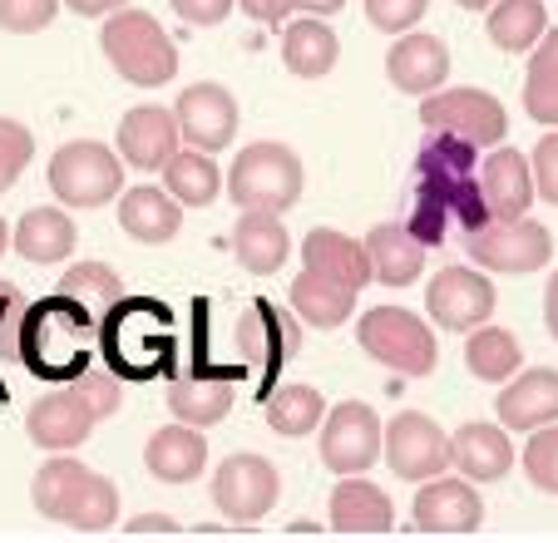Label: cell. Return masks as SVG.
<instances>
[{"label":"cell","mask_w":558,"mask_h":543,"mask_svg":"<svg viewBox=\"0 0 558 543\" xmlns=\"http://www.w3.org/2000/svg\"><path fill=\"white\" fill-rule=\"evenodd\" d=\"M405 232L425 252L440 248L450 232H474L489 222L485 193H480V148L450 134H425L405 198Z\"/></svg>","instance_id":"obj_1"},{"label":"cell","mask_w":558,"mask_h":543,"mask_svg":"<svg viewBox=\"0 0 558 543\" xmlns=\"http://www.w3.org/2000/svg\"><path fill=\"white\" fill-rule=\"evenodd\" d=\"M99 355V322L70 297H40L21 316V366L35 381L70 386Z\"/></svg>","instance_id":"obj_2"},{"label":"cell","mask_w":558,"mask_h":543,"mask_svg":"<svg viewBox=\"0 0 558 543\" xmlns=\"http://www.w3.org/2000/svg\"><path fill=\"white\" fill-rule=\"evenodd\" d=\"M99 361L119 381H154L169 376L179 361L173 312L158 297H124L99 316Z\"/></svg>","instance_id":"obj_3"},{"label":"cell","mask_w":558,"mask_h":543,"mask_svg":"<svg viewBox=\"0 0 558 543\" xmlns=\"http://www.w3.org/2000/svg\"><path fill=\"white\" fill-rule=\"evenodd\" d=\"M31 504L45 514V519L70 523V529H80V533L114 529V519H119L114 480L85 470V464L70 460V455H54V460H45L40 470H35Z\"/></svg>","instance_id":"obj_4"},{"label":"cell","mask_w":558,"mask_h":543,"mask_svg":"<svg viewBox=\"0 0 558 543\" xmlns=\"http://www.w3.org/2000/svg\"><path fill=\"white\" fill-rule=\"evenodd\" d=\"M99 45H105V60L114 64V74H124L138 89H158V84H169L179 74V45L148 11L124 5V11L105 15Z\"/></svg>","instance_id":"obj_5"},{"label":"cell","mask_w":558,"mask_h":543,"mask_svg":"<svg viewBox=\"0 0 558 543\" xmlns=\"http://www.w3.org/2000/svg\"><path fill=\"white\" fill-rule=\"evenodd\" d=\"M302 183V158L287 144H272V138L247 144L228 168V198L238 203V213H277L282 218L287 208H296Z\"/></svg>","instance_id":"obj_6"},{"label":"cell","mask_w":558,"mask_h":543,"mask_svg":"<svg viewBox=\"0 0 558 543\" xmlns=\"http://www.w3.org/2000/svg\"><path fill=\"white\" fill-rule=\"evenodd\" d=\"M238 351H243L238 366L257 386L253 396L267 400L277 390V381H282V366L302 351V322L292 312H282L277 302H267V297H253L247 312L238 316Z\"/></svg>","instance_id":"obj_7"},{"label":"cell","mask_w":558,"mask_h":543,"mask_svg":"<svg viewBox=\"0 0 558 543\" xmlns=\"http://www.w3.org/2000/svg\"><path fill=\"white\" fill-rule=\"evenodd\" d=\"M356 341L371 361H380L386 371H396L405 381L430 376L435 361H440L430 322H421L415 312H401V306H371V312H361Z\"/></svg>","instance_id":"obj_8"},{"label":"cell","mask_w":558,"mask_h":543,"mask_svg":"<svg viewBox=\"0 0 558 543\" xmlns=\"http://www.w3.org/2000/svg\"><path fill=\"white\" fill-rule=\"evenodd\" d=\"M50 193L64 208H105L124 193V164L99 138H70L50 158Z\"/></svg>","instance_id":"obj_9"},{"label":"cell","mask_w":558,"mask_h":543,"mask_svg":"<svg viewBox=\"0 0 558 543\" xmlns=\"http://www.w3.org/2000/svg\"><path fill=\"white\" fill-rule=\"evenodd\" d=\"M282 499V474L267 455L253 449H238L213 470V509L232 523V529H253Z\"/></svg>","instance_id":"obj_10"},{"label":"cell","mask_w":558,"mask_h":543,"mask_svg":"<svg viewBox=\"0 0 558 543\" xmlns=\"http://www.w3.org/2000/svg\"><path fill=\"white\" fill-rule=\"evenodd\" d=\"M421 124L425 134H450L470 148H499L509 134V114L489 89H435L421 99Z\"/></svg>","instance_id":"obj_11"},{"label":"cell","mask_w":558,"mask_h":543,"mask_svg":"<svg viewBox=\"0 0 558 543\" xmlns=\"http://www.w3.org/2000/svg\"><path fill=\"white\" fill-rule=\"evenodd\" d=\"M464 252L480 262V272H505V277H529V272L548 267L554 257V232L534 218L495 222L464 232Z\"/></svg>","instance_id":"obj_12"},{"label":"cell","mask_w":558,"mask_h":543,"mask_svg":"<svg viewBox=\"0 0 558 543\" xmlns=\"http://www.w3.org/2000/svg\"><path fill=\"white\" fill-rule=\"evenodd\" d=\"M380 415L366 406V400H341L337 410H327L322 415V425H316V449H322V464H327L331 474H366L371 464L380 460Z\"/></svg>","instance_id":"obj_13"},{"label":"cell","mask_w":558,"mask_h":543,"mask_svg":"<svg viewBox=\"0 0 558 543\" xmlns=\"http://www.w3.org/2000/svg\"><path fill=\"white\" fill-rule=\"evenodd\" d=\"M380 455L396 470V480L425 484L450 470V435L430 415H421V410H401V415L380 430Z\"/></svg>","instance_id":"obj_14"},{"label":"cell","mask_w":558,"mask_h":543,"mask_svg":"<svg viewBox=\"0 0 558 543\" xmlns=\"http://www.w3.org/2000/svg\"><path fill=\"white\" fill-rule=\"evenodd\" d=\"M495 282L485 272L474 267H440L425 287V312L440 331H464L470 336L474 326H485L495 316Z\"/></svg>","instance_id":"obj_15"},{"label":"cell","mask_w":558,"mask_h":543,"mask_svg":"<svg viewBox=\"0 0 558 543\" xmlns=\"http://www.w3.org/2000/svg\"><path fill=\"white\" fill-rule=\"evenodd\" d=\"M173 124H179V138H189V148L222 154L238 138V99H232V89H222L213 80L189 84L179 105H173Z\"/></svg>","instance_id":"obj_16"},{"label":"cell","mask_w":558,"mask_h":543,"mask_svg":"<svg viewBox=\"0 0 558 543\" xmlns=\"http://www.w3.org/2000/svg\"><path fill=\"white\" fill-rule=\"evenodd\" d=\"M411 523L421 533H474L485 523V499L470 480L440 474V480L421 484V494L411 504Z\"/></svg>","instance_id":"obj_17"},{"label":"cell","mask_w":558,"mask_h":543,"mask_svg":"<svg viewBox=\"0 0 558 543\" xmlns=\"http://www.w3.org/2000/svg\"><path fill=\"white\" fill-rule=\"evenodd\" d=\"M445 74H450V45L430 31H405L386 50V80L401 95H435V89H445Z\"/></svg>","instance_id":"obj_18"},{"label":"cell","mask_w":558,"mask_h":543,"mask_svg":"<svg viewBox=\"0 0 558 543\" xmlns=\"http://www.w3.org/2000/svg\"><path fill=\"white\" fill-rule=\"evenodd\" d=\"M119 164L138 168V173H163L173 154H179V124L173 109L163 105H138L119 119Z\"/></svg>","instance_id":"obj_19"},{"label":"cell","mask_w":558,"mask_h":543,"mask_svg":"<svg viewBox=\"0 0 558 543\" xmlns=\"http://www.w3.org/2000/svg\"><path fill=\"white\" fill-rule=\"evenodd\" d=\"M450 470H460V480L470 484H495L514 470V445H509L505 425L489 420H470L450 435Z\"/></svg>","instance_id":"obj_20"},{"label":"cell","mask_w":558,"mask_h":543,"mask_svg":"<svg viewBox=\"0 0 558 543\" xmlns=\"http://www.w3.org/2000/svg\"><path fill=\"white\" fill-rule=\"evenodd\" d=\"M99 420L89 415V406L80 396H74L70 386L64 390H50V396H40L31 410H25V435L35 439L40 449H74L85 445L89 435H95Z\"/></svg>","instance_id":"obj_21"},{"label":"cell","mask_w":558,"mask_h":543,"mask_svg":"<svg viewBox=\"0 0 558 543\" xmlns=\"http://www.w3.org/2000/svg\"><path fill=\"white\" fill-rule=\"evenodd\" d=\"M499 410V425L505 430H544L558 425V371L534 366V371H519V376L505 381L495 400Z\"/></svg>","instance_id":"obj_22"},{"label":"cell","mask_w":558,"mask_h":543,"mask_svg":"<svg viewBox=\"0 0 558 543\" xmlns=\"http://www.w3.org/2000/svg\"><path fill=\"white\" fill-rule=\"evenodd\" d=\"M480 193H485V208L495 222H514L529 218V203H534V173H529V158L519 148L499 144L495 154L480 168Z\"/></svg>","instance_id":"obj_23"},{"label":"cell","mask_w":558,"mask_h":543,"mask_svg":"<svg viewBox=\"0 0 558 543\" xmlns=\"http://www.w3.org/2000/svg\"><path fill=\"white\" fill-rule=\"evenodd\" d=\"M144 470L154 474L158 484H193L203 480V470H208V439L198 435L193 425H163L148 435L144 445Z\"/></svg>","instance_id":"obj_24"},{"label":"cell","mask_w":558,"mask_h":543,"mask_svg":"<svg viewBox=\"0 0 558 543\" xmlns=\"http://www.w3.org/2000/svg\"><path fill=\"white\" fill-rule=\"evenodd\" d=\"M302 262H306V272L327 277V282L351 287V292H361V287L371 282L366 242L347 238V232H337V228H312L306 232L302 238Z\"/></svg>","instance_id":"obj_25"},{"label":"cell","mask_w":558,"mask_h":543,"mask_svg":"<svg viewBox=\"0 0 558 543\" xmlns=\"http://www.w3.org/2000/svg\"><path fill=\"white\" fill-rule=\"evenodd\" d=\"M119 228L129 232L144 248H163L183 232V208L154 183H138V189L119 193Z\"/></svg>","instance_id":"obj_26"},{"label":"cell","mask_w":558,"mask_h":543,"mask_svg":"<svg viewBox=\"0 0 558 543\" xmlns=\"http://www.w3.org/2000/svg\"><path fill=\"white\" fill-rule=\"evenodd\" d=\"M366 257H371V282L380 287H411L425 272V248L405 232V222H376L366 232Z\"/></svg>","instance_id":"obj_27"},{"label":"cell","mask_w":558,"mask_h":543,"mask_svg":"<svg viewBox=\"0 0 558 543\" xmlns=\"http://www.w3.org/2000/svg\"><path fill=\"white\" fill-rule=\"evenodd\" d=\"M341 60V40L322 15H302V21L282 25V64L296 80H322Z\"/></svg>","instance_id":"obj_28"},{"label":"cell","mask_w":558,"mask_h":543,"mask_svg":"<svg viewBox=\"0 0 558 543\" xmlns=\"http://www.w3.org/2000/svg\"><path fill=\"white\" fill-rule=\"evenodd\" d=\"M390 523H396L390 494L371 484L366 474H347L331 490V529L337 533H386Z\"/></svg>","instance_id":"obj_29"},{"label":"cell","mask_w":558,"mask_h":543,"mask_svg":"<svg viewBox=\"0 0 558 543\" xmlns=\"http://www.w3.org/2000/svg\"><path fill=\"white\" fill-rule=\"evenodd\" d=\"M74 242H80V232H74L64 208H31V213H21V222L11 228V248L21 252L25 262H35V267L64 262L74 252Z\"/></svg>","instance_id":"obj_30"},{"label":"cell","mask_w":558,"mask_h":543,"mask_svg":"<svg viewBox=\"0 0 558 543\" xmlns=\"http://www.w3.org/2000/svg\"><path fill=\"white\" fill-rule=\"evenodd\" d=\"M232 257L243 262V272H282V262L292 257V238H287L282 218L277 213H238V228H232Z\"/></svg>","instance_id":"obj_31"},{"label":"cell","mask_w":558,"mask_h":543,"mask_svg":"<svg viewBox=\"0 0 558 543\" xmlns=\"http://www.w3.org/2000/svg\"><path fill=\"white\" fill-rule=\"evenodd\" d=\"M356 297L361 292H351V287H341V282H327V277H316V272H296V282H292V292H287V302H292V316L302 326L337 331V326L351 322Z\"/></svg>","instance_id":"obj_32"},{"label":"cell","mask_w":558,"mask_h":543,"mask_svg":"<svg viewBox=\"0 0 558 543\" xmlns=\"http://www.w3.org/2000/svg\"><path fill=\"white\" fill-rule=\"evenodd\" d=\"M519 361H524V346L514 331L505 326H474L470 341H464V371L474 381H489V386H505L509 376H519Z\"/></svg>","instance_id":"obj_33"},{"label":"cell","mask_w":558,"mask_h":543,"mask_svg":"<svg viewBox=\"0 0 558 543\" xmlns=\"http://www.w3.org/2000/svg\"><path fill=\"white\" fill-rule=\"evenodd\" d=\"M485 31H489V40H495L505 55L534 50V45L544 40V31H548L544 0H495V5H489Z\"/></svg>","instance_id":"obj_34"},{"label":"cell","mask_w":558,"mask_h":543,"mask_svg":"<svg viewBox=\"0 0 558 543\" xmlns=\"http://www.w3.org/2000/svg\"><path fill=\"white\" fill-rule=\"evenodd\" d=\"M163 183H169V198L179 208H208L222 193V173L213 164V154H198V148H179V154L163 164Z\"/></svg>","instance_id":"obj_35"},{"label":"cell","mask_w":558,"mask_h":543,"mask_svg":"<svg viewBox=\"0 0 558 543\" xmlns=\"http://www.w3.org/2000/svg\"><path fill=\"white\" fill-rule=\"evenodd\" d=\"M54 297H70L80 302L89 316H105L114 302H124V282H119V272L109 262H74L70 272H60V282H54Z\"/></svg>","instance_id":"obj_36"},{"label":"cell","mask_w":558,"mask_h":543,"mask_svg":"<svg viewBox=\"0 0 558 543\" xmlns=\"http://www.w3.org/2000/svg\"><path fill=\"white\" fill-rule=\"evenodd\" d=\"M524 114L534 124L558 129V31H544V40L534 45L524 80Z\"/></svg>","instance_id":"obj_37"},{"label":"cell","mask_w":558,"mask_h":543,"mask_svg":"<svg viewBox=\"0 0 558 543\" xmlns=\"http://www.w3.org/2000/svg\"><path fill=\"white\" fill-rule=\"evenodd\" d=\"M169 410L179 425H193V430L218 425L232 410V381H173Z\"/></svg>","instance_id":"obj_38"},{"label":"cell","mask_w":558,"mask_h":543,"mask_svg":"<svg viewBox=\"0 0 558 543\" xmlns=\"http://www.w3.org/2000/svg\"><path fill=\"white\" fill-rule=\"evenodd\" d=\"M263 410H267V425H272L277 435H287V439L312 435V430L322 425V415H327V406H322V390H312V386H282V390H272V396L263 400Z\"/></svg>","instance_id":"obj_39"},{"label":"cell","mask_w":558,"mask_h":543,"mask_svg":"<svg viewBox=\"0 0 558 543\" xmlns=\"http://www.w3.org/2000/svg\"><path fill=\"white\" fill-rule=\"evenodd\" d=\"M25 292L15 282H0V400L11 396L5 390V371L11 361H21V316H25Z\"/></svg>","instance_id":"obj_40"},{"label":"cell","mask_w":558,"mask_h":543,"mask_svg":"<svg viewBox=\"0 0 558 543\" xmlns=\"http://www.w3.org/2000/svg\"><path fill=\"white\" fill-rule=\"evenodd\" d=\"M524 474L534 490L558 494V425H544L524 445Z\"/></svg>","instance_id":"obj_41"},{"label":"cell","mask_w":558,"mask_h":543,"mask_svg":"<svg viewBox=\"0 0 558 543\" xmlns=\"http://www.w3.org/2000/svg\"><path fill=\"white\" fill-rule=\"evenodd\" d=\"M70 390L85 400L95 420H109L119 410V400H124V381H119L114 371H105V366H89L80 381H70Z\"/></svg>","instance_id":"obj_42"},{"label":"cell","mask_w":558,"mask_h":543,"mask_svg":"<svg viewBox=\"0 0 558 543\" xmlns=\"http://www.w3.org/2000/svg\"><path fill=\"white\" fill-rule=\"evenodd\" d=\"M35 158V134L15 119H0V193L15 189V178L31 168Z\"/></svg>","instance_id":"obj_43"},{"label":"cell","mask_w":558,"mask_h":543,"mask_svg":"<svg viewBox=\"0 0 558 543\" xmlns=\"http://www.w3.org/2000/svg\"><path fill=\"white\" fill-rule=\"evenodd\" d=\"M232 5H243V15L247 21H257V25H282L292 11H302V15H337L347 0H232Z\"/></svg>","instance_id":"obj_44"},{"label":"cell","mask_w":558,"mask_h":543,"mask_svg":"<svg viewBox=\"0 0 558 543\" xmlns=\"http://www.w3.org/2000/svg\"><path fill=\"white\" fill-rule=\"evenodd\" d=\"M60 15V0H0V31L5 35H35Z\"/></svg>","instance_id":"obj_45"},{"label":"cell","mask_w":558,"mask_h":543,"mask_svg":"<svg viewBox=\"0 0 558 543\" xmlns=\"http://www.w3.org/2000/svg\"><path fill=\"white\" fill-rule=\"evenodd\" d=\"M425 11H430V0H366V21L386 35L415 31Z\"/></svg>","instance_id":"obj_46"},{"label":"cell","mask_w":558,"mask_h":543,"mask_svg":"<svg viewBox=\"0 0 558 543\" xmlns=\"http://www.w3.org/2000/svg\"><path fill=\"white\" fill-rule=\"evenodd\" d=\"M529 173H534V198L554 203L558 208V134H544L529 158Z\"/></svg>","instance_id":"obj_47"},{"label":"cell","mask_w":558,"mask_h":543,"mask_svg":"<svg viewBox=\"0 0 558 543\" xmlns=\"http://www.w3.org/2000/svg\"><path fill=\"white\" fill-rule=\"evenodd\" d=\"M169 5L189 25H222L232 15V0H169Z\"/></svg>","instance_id":"obj_48"},{"label":"cell","mask_w":558,"mask_h":543,"mask_svg":"<svg viewBox=\"0 0 558 543\" xmlns=\"http://www.w3.org/2000/svg\"><path fill=\"white\" fill-rule=\"evenodd\" d=\"M124 529L129 533H173L179 529V519H173V514H134Z\"/></svg>","instance_id":"obj_49"},{"label":"cell","mask_w":558,"mask_h":543,"mask_svg":"<svg viewBox=\"0 0 558 543\" xmlns=\"http://www.w3.org/2000/svg\"><path fill=\"white\" fill-rule=\"evenodd\" d=\"M60 5H70L74 15H114V11H124L129 0H60Z\"/></svg>","instance_id":"obj_50"},{"label":"cell","mask_w":558,"mask_h":543,"mask_svg":"<svg viewBox=\"0 0 558 543\" xmlns=\"http://www.w3.org/2000/svg\"><path fill=\"white\" fill-rule=\"evenodd\" d=\"M544 326H548V336L558 341V272L548 277V287H544Z\"/></svg>","instance_id":"obj_51"},{"label":"cell","mask_w":558,"mask_h":543,"mask_svg":"<svg viewBox=\"0 0 558 543\" xmlns=\"http://www.w3.org/2000/svg\"><path fill=\"white\" fill-rule=\"evenodd\" d=\"M454 5H460V11H489L495 0H454Z\"/></svg>","instance_id":"obj_52"},{"label":"cell","mask_w":558,"mask_h":543,"mask_svg":"<svg viewBox=\"0 0 558 543\" xmlns=\"http://www.w3.org/2000/svg\"><path fill=\"white\" fill-rule=\"evenodd\" d=\"M5 248H11V228H5V218H0V257H5Z\"/></svg>","instance_id":"obj_53"}]
</instances>
